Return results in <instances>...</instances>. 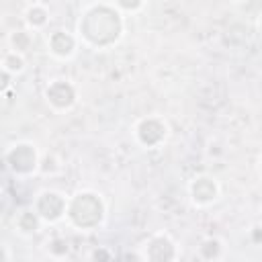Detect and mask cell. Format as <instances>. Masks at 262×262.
I'll return each mask as SVG.
<instances>
[{"mask_svg": "<svg viewBox=\"0 0 262 262\" xmlns=\"http://www.w3.org/2000/svg\"><path fill=\"white\" fill-rule=\"evenodd\" d=\"M125 33V14L115 2L82 4L76 20V37L80 45L102 51L115 47Z\"/></svg>", "mask_w": 262, "mask_h": 262, "instance_id": "1", "label": "cell"}, {"mask_svg": "<svg viewBox=\"0 0 262 262\" xmlns=\"http://www.w3.org/2000/svg\"><path fill=\"white\" fill-rule=\"evenodd\" d=\"M106 219V203L100 192L84 188L68 199L66 221L76 231H96Z\"/></svg>", "mask_w": 262, "mask_h": 262, "instance_id": "2", "label": "cell"}, {"mask_svg": "<svg viewBox=\"0 0 262 262\" xmlns=\"http://www.w3.org/2000/svg\"><path fill=\"white\" fill-rule=\"evenodd\" d=\"M4 164L10 174L16 178H29L41 168V154L35 143L31 141H16L6 147Z\"/></svg>", "mask_w": 262, "mask_h": 262, "instance_id": "3", "label": "cell"}, {"mask_svg": "<svg viewBox=\"0 0 262 262\" xmlns=\"http://www.w3.org/2000/svg\"><path fill=\"white\" fill-rule=\"evenodd\" d=\"M170 135V127L160 115H145L133 125V139L143 149H158L166 143Z\"/></svg>", "mask_w": 262, "mask_h": 262, "instance_id": "4", "label": "cell"}, {"mask_svg": "<svg viewBox=\"0 0 262 262\" xmlns=\"http://www.w3.org/2000/svg\"><path fill=\"white\" fill-rule=\"evenodd\" d=\"M68 199L63 192L55 188H43L33 199V211L41 217L43 225H57L59 221H66L68 211Z\"/></svg>", "mask_w": 262, "mask_h": 262, "instance_id": "5", "label": "cell"}, {"mask_svg": "<svg viewBox=\"0 0 262 262\" xmlns=\"http://www.w3.org/2000/svg\"><path fill=\"white\" fill-rule=\"evenodd\" d=\"M43 98L53 113H68L78 102V88L68 78H53L45 84Z\"/></svg>", "mask_w": 262, "mask_h": 262, "instance_id": "6", "label": "cell"}, {"mask_svg": "<svg viewBox=\"0 0 262 262\" xmlns=\"http://www.w3.org/2000/svg\"><path fill=\"white\" fill-rule=\"evenodd\" d=\"M139 254H141L143 262H178L180 248L170 233L156 231L143 242Z\"/></svg>", "mask_w": 262, "mask_h": 262, "instance_id": "7", "label": "cell"}, {"mask_svg": "<svg viewBox=\"0 0 262 262\" xmlns=\"http://www.w3.org/2000/svg\"><path fill=\"white\" fill-rule=\"evenodd\" d=\"M186 192H188V199L192 203V207L196 209H207L211 207L213 203L219 201L221 196V186H219V180L211 174H196L188 180L186 184Z\"/></svg>", "mask_w": 262, "mask_h": 262, "instance_id": "8", "label": "cell"}, {"mask_svg": "<svg viewBox=\"0 0 262 262\" xmlns=\"http://www.w3.org/2000/svg\"><path fill=\"white\" fill-rule=\"evenodd\" d=\"M45 45H47V53L57 59V61H70L78 47H80V41L76 37V33H70L66 29H55V31H49L45 33Z\"/></svg>", "mask_w": 262, "mask_h": 262, "instance_id": "9", "label": "cell"}, {"mask_svg": "<svg viewBox=\"0 0 262 262\" xmlns=\"http://www.w3.org/2000/svg\"><path fill=\"white\" fill-rule=\"evenodd\" d=\"M23 20H25V27L29 31H33V33L45 31V27L51 20V10H49V6L45 2H29L25 6Z\"/></svg>", "mask_w": 262, "mask_h": 262, "instance_id": "10", "label": "cell"}, {"mask_svg": "<svg viewBox=\"0 0 262 262\" xmlns=\"http://www.w3.org/2000/svg\"><path fill=\"white\" fill-rule=\"evenodd\" d=\"M41 225H43V221H41V217L33 211V207L18 211L16 217H14V229H16L23 237L35 235V233L41 229Z\"/></svg>", "mask_w": 262, "mask_h": 262, "instance_id": "11", "label": "cell"}, {"mask_svg": "<svg viewBox=\"0 0 262 262\" xmlns=\"http://www.w3.org/2000/svg\"><path fill=\"white\" fill-rule=\"evenodd\" d=\"M196 256L203 262H215L223 256V242L215 235H209L205 239H201L199 248H196Z\"/></svg>", "mask_w": 262, "mask_h": 262, "instance_id": "12", "label": "cell"}, {"mask_svg": "<svg viewBox=\"0 0 262 262\" xmlns=\"http://www.w3.org/2000/svg\"><path fill=\"white\" fill-rule=\"evenodd\" d=\"M0 68H2L4 74L12 76V78L14 76H20L25 72V68H27V57L23 53H16V51L6 49L4 55H2V61H0Z\"/></svg>", "mask_w": 262, "mask_h": 262, "instance_id": "13", "label": "cell"}, {"mask_svg": "<svg viewBox=\"0 0 262 262\" xmlns=\"http://www.w3.org/2000/svg\"><path fill=\"white\" fill-rule=\"evenodd\" d=\"M33 41H35V33H33V31H29V29L25 27V29L12 31V33L8 35V49L25 55V53H27V49H31Z\"/></svg>", "mask_w": 262, "mask_h": 262, "instance_id": "14", "label": "cell"}, {"mask_svg": "<svg viewBox=\"0 0 262 262\" xmlns=\"http://www.w3.org/2000/svg\"><path fill=\"white\" fill-rule=\"evenodd\" d=\"M47 252H49L53 258H63V256H68V252H70V244H68L66 237H53V239L47 242Z\"/></svg>", "mask_w": 262, "mask_h": 262, "instance_id": "15", "label": "cell"}, {"mask_svg": "<svg viewBox=\"0 0 262 262\" xmlns=\"http://www.w3.org/2000/svg\"><path fill=\"white\" fill-rule=\"evenodd\" d=\"M117 4V8L127 16V14H135V12H139V10H143L145 6H147V2H115Z\"/></svg>", "mask_w": 262, "mask_h": 262, "instance_id": "16", "label": "cell"}, {"mask_svg": "<svg viewBox=\"0 0 262 262\" xmlns=\"http://www.w3.org/2000/svg\"><path fill=\"white\" fill-rule=\"evenodd\" d=\"M248 239H250V244H254V246H262V223H260V221L254 223V225L248 229Z\"/></svg>", "mask_w": 262, "mask_h": 262, "instance_id": "17", "label": "cell"}, {"mask_svg": "<svg viewBox=\"0 0 262 262\" xmlns=\"http://www.w3.org/2000/svg\"><path fill=\"white\" fill-rule=\"evenodd\" d=\"M10 260V250H8V244H2V262H8Z\"/></svg>", "mask_w": 262, "mask_h": 262, "instance_id": "18", "label": "cell"}, {"mask_svg": "<svg viewBox=\"0 0 262 262\" xmlns=\"http://www.w3.org/2000/svg\"><path fill=\"white\" fill-rule=\"evenodd\" d=\"M256 172H258V176L262 178V154H260L258 160H256Z\"/></svg>", "mask_w": 262, "mask_h": 262, "instance_id": "19", "label": "cell"}, {"mask_svg": "<svg viewBox=\"0 0 262 262\" xmlns=\"http://www.w3.org/2000/svg\"><path fill=\"white\" fill-rule=\"evenodd\" d=\"M258 29H260V33H262V12L258 14Z\"/></svg>", "mask_w": 262, "mask_h": 262, "instance_id": "20", "label": "cell"}, {"mask_svg": "<svg viewBox=\"0 0 262 262\" xmlns=\"http://www.w3.org/2000/svg\"><path fill=\"white\" fill-rule=\"evenodd\" d=\"M260 223H262V217H260Z\"/></svg>", "mask_w": 262, "mask_h": 262, "instance_id": "21", "label": "cell"}]
</instances>
